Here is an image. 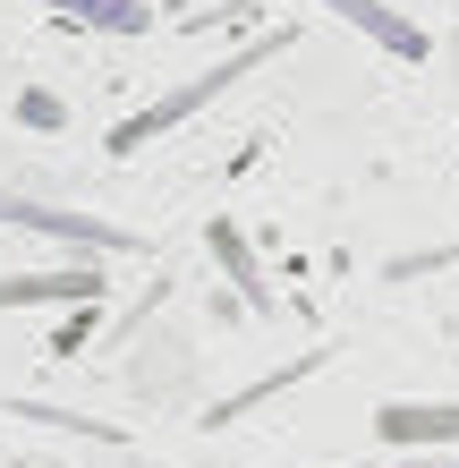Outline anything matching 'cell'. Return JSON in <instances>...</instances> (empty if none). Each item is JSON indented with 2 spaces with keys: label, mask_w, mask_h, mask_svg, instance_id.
I'll use <instances>...</instances> for the list:
<instances>
[{
  "label": "cell",
  "mask_w": 459,
  "mask_h": 468,
  "mask_svg": "<svg viewBox=\"0 0 459 468\" xmlns=\"http://www.w3.org/2000/svg\"><path fill=\"white\" fill-rule=\"evenodd\" d=\"M273 51H289V35H264V43H247V51H230V60L213 69V77H196V86H179V94H162V102H145L137 120H120V128H111V154H137V145H153L162 128H179L187 112H204L213 94H230L238 77H256L264 60H273Z\"/></svg>",
  "instance_id": "obj_1"
},
{
  "label": "cell",
  "mask_w": 459,
  "mask_h": 468,
  "mask_svg": "<svg viewBox=\"0 0 459 468\" xmlns=\"http://www.w3.org/2000/svg\"><path fill=\"white\" fill-rule=\"evenodd\" d=\"M0 222H17V230H60L77 247H120V256H137V230H120V222H94V213H60V205H26V197H0Z\"/></svg>",
  "instance_id": "obj_2"
},
{
  "label": "cell",
  "mask_w": 459,
  "mask_h": 468,
  "mask_svg": "<svg viewBox=\"0 0 459 468\" xmlns=\"http://www.w3.org/2000/svg\"><path fill=\"white\" fill-rule=\"evenodd\" d=\"M94 264H68V272H0V307H77V298H102Z\"/></svg>",
  "instance_id": "obj_3"
},
{
  "label": "cell",
  "mask_w": 459,
  "mask_h": 468,
  "mask_svg": "<svg viewBox=\"0 0 459 468\" xmlns=\"http://www.w3.org/2000/svg\"><path fill=\"white\" fill-rule=\"evenodd\" d=\"M383 443H409V452H443L459 443V400H391L383 409Z\"/></svg>",
  "instance_id": "obj_4"
},
{
  "label": "cell",
  "mask_w": 459,
  "mask_h": 468,
  "mask_svg": "<svg viewBox=\"0 0 459 468\" xmlns=\"http://www.w3.org/2000/svg\"><path fill=\"white\" fill-rule=\"evenodd\" d=\"M323 9H332V17H349L358 35H374L383 51H400V60H425V35H417V26L400 17V9H383V0H323Z\"/></svg>",
  "instance_id": "obj_5"
},
{
  "label": "cell",
  "mask_w": 459,
  "mask_h": 468,
  "mask_svg": "<svg viewBox=\"0 0 459 468\" xmlns=\"http://www.w3.org/2000/svg\"><path fill=\"white\" fill-rule=\"evenodd\" d=\"M43 9H68L86 26H120V35H145V0H43Z\"/></svg>",
  "instance_id": "obj_6"
}]
</instances>
